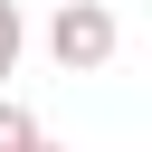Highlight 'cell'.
Returning a JSON list of instances; mask_svg holds the SVG:
<instances>
[{
  "mask_svg": "<svg viewBox=\"0 0 152 152\" xmlns=\"http://www.w3.org/2000/svg\"><path fill=\"white\" fill-rule=\"evenodd\" d=\"M38 142H48V133H38V114L0 95V152H38Z\"/></svg>",
  "mask_w": 152,
  "mask_h": 152,
  "instance_id": "2",
  "label": "cell"
},
{
  "mask_svg": "<svg viewBox=\"0 0 152 152\" xmlns=\"http://www.w3.org/2000/svg\"><path fill=\"white\" fill-rule=\"evenodd\" d=\"M19 48H28V19H19V0H0V86L19 76Z\"/></svg>",
  "mask_w": 152,
  "mask_h": 152,
  "instance_id": "3",
  "label": "cell"
},
{
  "mask_svg": "<svg viewBox=\"0 0 152 152\" xmlns=\"http://www.w3.org/2000/svg\"><path fill=\"white\" fill-rule=\"evenodd\" d=\"M114 48H124V28H114L104 0H57V19H48V57H57L66 76H104Z\"/></svg>",
  "mask_w": 152,
  "mask_h": 152,
  "instance_id": "1",
  "label": "cell"
},
{
  "mask_svg": "<svg viewBox=\"0 0 152 152\" xmlns=\"http://www.w3.org/2000/svg\"><path fill=\"white\" fill-rule=\"evenodd\" d=\"M38 152H57V142H38Z\"/></svg>",
  "mask_w": 152,
  "mask_h": 152,
  "instance_id": "4",
  "label": "cell"
}]
</instances>
